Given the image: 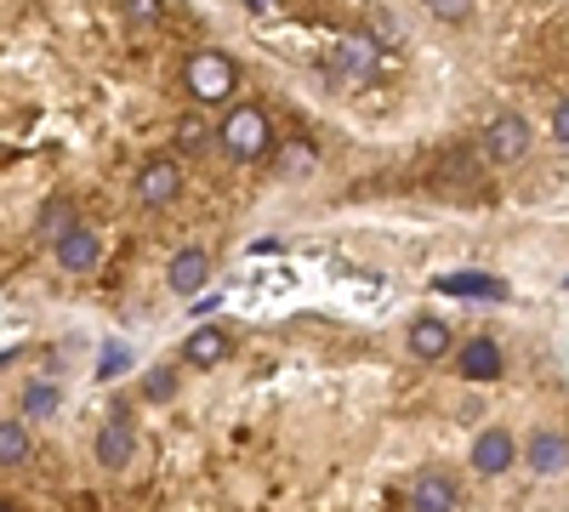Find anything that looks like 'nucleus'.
I'll list each match as a JSON object with an SVG mask.
<instances>
[{
  "instance_id": "6",
  "label": "nucleus",
  "mask_w": 569,
  "mask_h": 512,
  "mask_svg": "<svg viewBox=\"0 0 569 512\" xmlns=\"http://www.w3.org/2000/svg\"><path fill=\"white\" fill-rule=\"evenodd\" d=\"M518 461V444H512V433L507 428H490V433H479V444H472V473L479 479H501L507 468Z\"/></svg>"
},
{
  "instance_id": "9",
  "label": "nucleus",
  "mask_w": 569,
  "mask_h": 512,
  "mask_svg": "<svg viewBox=\"0 0 569 512\" xmlns=\"http://www.w3.org/2000/svg\"><path fill=\"white\" fill-rule=\"evenodd\" d=\"M166 279H171V291H206V279H211V251H200V245H182L177 257H171V268H166Z\"/></svg>"
},
{
  "instance_id": "13",
  "label": "nucleus",
  "mask_w": 569,
  "mask_h": 512,
  "mask_svg": "<svg viewBox=\"0 0 569 512\" xmlns=\"http://www.w3.org/2000/svg\"><path fill=\"white\" fill-rule=\"evenodd\" d=\"M525 461L541 473V479H552V473H563L569 468V439L563 433H536L530 439V450H525Z\"/></svg>"
},
{
  "instance_id": "23",
  "label": "nucleus",
  "mask_w": 569,
  "mask_h": 512,
  "mask_svg": "<svg viewBox=\"0 0 569 512\" xmlns=\"http://www.w3.org/2000/svg\"><path fill=\"white\" fill-rule=\"evenodd\" d=\"M126 18L131 23H154L160 18V0H126Z\"/></svg>"
},
{
  "instance_id": "3",
  "label": "nucleus",
  "mask_w": 569,
  "mask_h": 512,
  "mask_svg": "<svg viewBox=\"0 0 569 512\" xmlns=\"http://www.w3.org/2000/svg\"><path fill=\"white\" fill-rule=\"evenodd\" d=\"M330 69H337V74H348V80H376V74H382V40H376L370 29L365 34H342L337 40V52H330Z\"/></svg>"
},
{
  "instance_id": "7",
  "label": "nucleus",
  "mask_w": 569,
  "mask_h": 512,
  "mask_svg": "<svg viewBox=\"0 0 569 512\" xmlns=\"http://www.w3.org/2000/svg\"><path fill=\"white\" fill-rule=\"evenodd\" d=\"M52 251H58V268L63 273H91V268H98L103 262V245H98V234H91V228H69V234L63 240H52Z\"/></svg>"
},
{
  "instance_id": "26",
  "label": "nucleus",
  "mask_w": 569,
  "mask_h": 512,
  "mask_svg": "<svg viewBox=\"0 0 569 512\" xmlns=\"http://www.w3.org/2000/svg\"><path fill=\"white\" fill-rule=\"evenodd\" d=\"M246 7H257V12H262V7H273V0H246Z\"/></svg>"
},
{
  "instance_id": "10",
  "label": "nucleus",
  "mask_w": 569,
  "mask_h": 512,
  "mask_svg": "<svg viewBox=\"0 0 569 512\" xmlns=\"http://www.w3.org/2000/svg\"><path fill=\"white\" fill-rule=\"evenodd\" d=\"M507 370V359H501V348L490 342V337H472L467 348H461V377L467 382H496Z\"/></svg>"
},
{
  "instance_id": "1",
  "label": "nucleus",
  "mask_w": 569,
  "mask_h": 512,
  "mask_svg": "<svg viewBox=\"0 0 569 512\" xmlns=\"http://www.w3.org/2000/svg\"><path fill=\"white\" fill-rule=\"evenodd\" d=\"M182 80L200 103H222V98H233V86H240V69H233V58H222V52H194L188 69H182Z\"/></svg>"
},
{
  "instance_id": "20",
  "label": "nucleus",
  "mask_w": 569,
  "mask_h": 512,
  "mask_svg": "<svg viewBox=\"0 0 569 512\" xmlns=\"http://www.w3.org/2000/svg\"><path fill=\"white\" fill-rule=\"evenodd\" d=\"M142 393H149L154 404H166V399L177 393V377H171V370H154V377H149V382H142Z\"/></svg>"
},
{
  "instance_id": "11",
  "label": "nucleus",
  "mask_w": 569,
  "mask_h": 512,
  "mask_svg": "<svg viewBox=\"0 0 569 512\" xmlns=\"http://www.w3.org/2000/svg\"><path fill=\"white\" fill-rule=\"evenodd\" d=\"M410 512H456V484L445 473H421L410 484Z\"/></svg>"
},
{
  "instance_id": "2",
  "label": "nucleus",
  "mask_w": 569,
  "mask_h": 512,
  "mask_svg": "<svg viewBox=\"0 0 569 512\" xmlns=\"http://www.w3.org/2000/svg\"><path fill=\"white\" fill-rule=\"evenodd\" d=\"M222 149L233 160H262L268 154V114L251 109V103H240V109L222 120Z\"/></svg>"
},
{
  "instance_id": "16",
  "label": "nucleus",
  "mask_w": 569,
  "mask_h": 512,
  "mask_svg": "<svg viewBox=\"0 0 569 512\" xmlns=\"http://www.w3.org/2000/svg\"><path fill=\"white\" fill-rule=\"evenodd\" d=\"M0 461H7V468H23V461H29V433H23L18 415L0 422Z\"/></svg>"
},
{
  "instance_id": "18",
  "label": "nucleus",
  "mask_w": 569,
  "mask_h": 512,
  "mask_svg": "<svg viewBox=\"0 0 569 512\" xmlns=\"http://www.w3.org/2000/svg\"><path fill=\"white\" fill-rule=\"evenodd\" d=\"M58 399H63V393H58L52 382H34V388L23 393V415H29V422H40V415L58 410Z\"/></svg>"
},
{
  "instance_id": "14",
  "label": "nucleus",
  "mask_w": 569,
  "mask_h": 512,
  "mask_svg": "<svg viewBox=\"0 0 569 512\" xmlns=\"http://www.w3.org/2000/svg\"><path fill=\"white\" fill-rule=\"evenodd\" d=\"M405 342H410V353H416V359H445V353H450V324L421 313V319L410 324V337H405Z\"/></svg>"
},
{
  "instance_id": "12",
  "label": "nucleus",
  "mask_w": 569,
  "mask_h": 512,
  "mask_svg": "<svg viewBox=\"0 0 569 512\" xmlns=\"http://www.w3.org/2000/svg\"><path fill=\"white\" fill-rule=\"evenodd\" d=\"M228 348H233V337L217 331V324H206V331H194V337L182 342V359H188V364H200V370H211V364L228 359Z\"/></svg>"
},
{
  "instance_id": "4",
  "label": "nucleus",
  "mask_w": 569,
  "mask_h": 512,
  "mask_svg": "<svg viewBox=\"0 0 569 512\" xmlns=\"http://www.w3.org/2000/svg\"><path fill=\"white\" fill-rule=\"evenodd\" d=\"M530 154V126L525 114H496L490 131H485V160L490 165H518Z\"/></svg>"
},
{
  "instance_id": "21",
  "label": "nucleus",
  "mask_w": 569,
  "mask_h": 512,
  "mask_svg": "<svg viewBox=\"0 0 569 512\" xmlns=\"http://www.w3.org/2000/svg\"><path fill=\"white\" fill-rule=\"evenodd\" d=\"M427 7H433V18H445V23H461L472 12V0H427Z\"/></svg>"
},
{
  "instance_id": "22",
  "label": "nucleus",
  "mask_w": 569,
  "mask_h": 512,
  "mask_svg": "<svg viewBox=\"0 0 569 512\" xmlns=\"http://www.w3.org/2000/svg\"><path fill=\"white\" fill-rule=\"evenodd\" d=\"M126 364H131V353H126V348H103V359H98V377H120Z\"/></svg>"
},
{
  "instance_id": "15",
  "label": "nucleus",
  "mask_w": 569,
  "mask_h": 512,
  "mask_svg": "<svg viewBox=\"0 0 569 512\" xmlns=\"http://www.w3.org/2000/svg\"><path fill=\"white\" fill-rule=\"evenodd\" d=\"M98 461H103L109 473L131 468V422H126V415H114V422L98 433Z\"/></svg>"
},
{
  "instance_id": "25",
  "label": "nucleus",
  "mask_w": 569,
  "mask_h": 512,
  "mask_svg": "<svg viewBox=\"0 0 569 512\" xmlns=\"http://www.w3.org/2000/svg\"><path fill=\"white\" fill-rule=\"evenodd\" d=\"M552 137H558V143H569V98L552 109Z\"/></svg>"
},
{
  "instance_id": "8",
  "label": "nucleus",
  "mask_w": 569,
  "mask_h": 512,
  "mask_svg": "<svg viewBox=\"0 0 569 512\" xmlns=\"http://www.w3.org/2000/svg\"><path fill=\"white\" fill-rule=\"evenodd\" d=\"M433 291H445V297H467V302H501L507 297V285L496 273H439L433 279Z\"/></svg>"
},
{
  "instance_id": "19",
  "label": "nucleus",
  "mask_w": 569,
  "mask_h": 512,
  "mask_svg": "<svg viewBox=\"0 0 569 512\" xmlns=\"http://www.w3.org/2000/svg\"><path fill=\"white\" fill-rule=\"evenodd\" d=\"M69 228H74V211H69L63 200H52V205H46V217H40V234H52V240H63Z\"/></svg>"
},
{
  "instance_id": "5",
  "label": "nucleus",
  "mask_w": 569,
  "mask_h": 512,
  "mask_svg": "<svg viewBox=\"0 0 569 512\" xmlns=\"http://www.w3.org/2000/svg\"><path fill=\"white\" fill-rule=\"evenodd\" d=\"M182 194V165L177 160H166V154H154V160H142V171H137V205H171Z\"/></svg>"
},
{
  "instance_id": "24",
  "label": "nucleus",
  "mask_w": 569,
  "mask_h": 512,
  "mask_svg": "<svg viewBox=\"0 0 569 512\" xmlns=\"http://www.w3.org/2000/svg\"><path fill=\"white\" fill-rule=\"evenodd\" d=\"M370 34L388 40V46H399V18H382V12H376V18H370Z\"/></svg>"
},
{
  "instance_id": "17",
  "label": "nucleus",
  "mask_w": 569,
  "mask_h": 512,
  "mask_svg": "<svg viewBox=\"0 0 569 512\" xmlns=\"http://www.w3.org/2000/svg\"><path fill=\"white\" fill-rule=\"evenodd\" d=\"M177 149H182V154H206V149H211V126H206V114H182V126H177Z\"/></svg>"
}]
</instances>
